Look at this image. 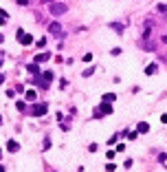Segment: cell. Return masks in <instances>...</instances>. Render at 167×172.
Wrapping results in <instances>:
<instances>
[{
	"instance_id": "8fae6325",
	"label": "cell",
	"mask_w": 167,
	"mask_h": 172,
	"mask_svg": "<svg viewBox=\"0 0 167 172\" xmlns=\"http://www.w3.org/2000/svg\"><path fill=\"white\" fill-rule=\"evenodd\" d=\"M114 99H116V95H114V93H105V95H103V102H108V104H112Z\"/></svg>"
},
{
	"instance_id": "277c9868",
	"label": "cell",
	"mask_w": 167,
	"mask_h": 172,
	"mask_svg": "<svg viewBox=\"0 0 167 172\" xmlns=\"http://www.w3.org/2000/svg\"><path fill=\"white\" fill-rule=\"evenodd\" d=\"M31 115L33 117H40V115H46V104H35L31 108Z\"/></svg>"
},
{
	"instance_id": "5bb4252c",
	"label": "cell",
	"mask_w": 167,
	"mask_h": 172,
	"mask_svg": "<svg viewBox=\"0 0 167 172\" xmlns=\"http://www.w3.org/2000/svg\"><path fill=\"white\" fill-rule=\"evenodd\" d=\"M92 73H94V69H92V66H90V69H86V71H84V73H81V75H84V77H90Z\"/></svg>"
},
{
	"instance_id": "52a82bcc",
	"label": "cell",
	"mask_w": 167,
	"mask_h": 172,
	"mask_svg": "<svg viewBox=\"0 0 167 172\" xmlns=\"http://www.w3.org/2000/svg\"><path fill=\"white\" fill-rule=\"evenodd\" d=\"M48 58H51V53H46V51H44V53H37V55H35V64H40V62H46Z\"/></svg>"
},
{
	"instance_id": "2e32d148",
	"label": "cell",
	"mask_w": 167,
	"mask_h": 172,
	"mask_svg": "<svg viewBox=\"0 0 167 172\" xmlns=\"http://www.w3.org/2000/svg\"><path fill=\"white\" fill-rule=\"evenodd\" d=\"M110 27H112V29H114V31H119V33H121V31H123V24H110Z\"/></svg>"
},
{
	"instance_id": "3957f363",
	"label": "cell",
	"mask_w": 167,
	"mask_h": 172,
	"mask_svg": "<svg viewBox=\"0 0 167 172\" xmlns=\"http://www.w3.org/2000/svg\"><path fill=\"white\" fill-rule=\"evenodd\" d=\"M18 42L20 44H33V35H29V33H24V29H18Z\"/></svg>"
},
{
	"instance_id": "ffe728a7",
	"label": "cell",
	"mask_w": 167,
	"mask_h": 172,
	"mask_svg": "<svg viewBox=\"0 0 167 172\" xmlns=\"http://www.w3.org/2000/svg\"><path fill=\"white\" fill-rule=\"evenodd\" d=\"M18 4H20V7H26V4H29V0H18Z\"/></svg>"
},
{
	"instance_id": "4316f807",
	"label": "cell",
	"mask_w": 167,
	"mask_h": 172,
	"mask_svg": "<svg viewBox=\"0 0 167 172\" xmlns=\"http://www.w3.org/2000/svg\"><path fill=\"white\" fill-rule=\"evenodd\" d=\"M0 124H2V117H0Z\"/></svg>"
},
{
	"instance_id": "cb8c5ba5",
	"label": "cell",
	"mask_w": 167,
	"mask_h": 172,
	"mask_svg": "<svg viewBox=\"0 0 167 172\" xmlns=\"http://www.w3.org/2000/svg\"><path fill=\"white\" fill-rule=\"evenodd\" d=\"M42 2H46V4H51V2H53V0H42Z\"/></svg>"
},
{
	"instance_id": "7402d4cb",
	"label": "cell",
	"mask_w": 167,
	"mask_h": 172,
	"mask_svg": "<svg viewBox=\"0 0 167 172\" xmlns=\"http://www.w3.org/2000/svg\"><path fill=\"white\" fill-rule=\"evenodd\" d=\"M2 82H4V73H0V84H2Z\"/></svg>"
},
{
	"instance_id": "30bf717a",
	"label": "cell",
	"mask_w": 167,
	"mask_h": 172,
	"mask_svg": "<svg viewBox=\"0 0 167 172\" xmlns=\"http://www.w3.org/2000/svg\"><path fill=\"white\" fill-rule=\"evenodd\" d=\"M147 130H149V124H147V121H141V124H138V128H136L138 135H141V132H147Z\"/></svg>"
},
{
	"instance_id": "44dd1931",
	"label": "cell",
	"mask_w": 167,
	"mask_h": 172,
	"mask_svg": "<svg viewBox=\"0 0 167 172\" xmlns=\"http://www.w3.org/2000/svg\"><path fill=\"white\" fill-rule=\"evenodd\" d=\"M4 22H7V20H4V18H2V16H0V27H2V24H4Z\"/></svg>"
},
{
	"instance_id": "7c38bea8",
	"label": "cell",
	"mask_w": 167,
	"mask_h": 172,
	"mask_svg": "<svg viewBox=\"0 0 167 172\" xmlns=\"http://www.w3.org/2000/svg\"><path fill=\"white\" fill-rule=\"evenodd\" d=\"M26 102H35V91H26Z\"/></svg>"
},
{
	"instance_id": "ba28073f",
	"label": "cell",
	"mask_w": 167,
	"mask_h": 172,
	"mask_svg": "<svg viewBox=\"0 0 167 172\" xmlns=\"http://www.w3.org/2000/svg\"><path fill=\"white\" fill-rule=\"evenodd\" d=\"M26 71H29L31 75H37V73H40V66H37L35 62H33V64H26Z\"/></svg>"
},
{
	"instance_id": "6da1fadb",
	"label": "cell",
	"mask_w": 167,
	"mask_h": 172,
	"mask_svg": "<svg viewBox=\"0 0 167 172\" xmlns=\"http://www.w3.org/2000/svg\"><path fill=\"white\" fill-rule=\"evenodd\" d=\"M112 113V104H108V102H101L99 104V110H94V117H103V115H110Z\"/></svg>"
},
{
	"instance_id": "8992f818",
	"label": "cell",
	"mask_w": 167,
	"mask_h": 172,
	"mask_svg": "<svg viewBox=\"0 0 167 172\" xmlns=\"http://www.w3.org/2000/svg\"><path fill=\"white\" fill-rule=\"evenodd\" d=\"M7 150H9V152H18V150H20V143L15 141V139H9V141H7Z\"/></svg>"
},
{
	"instance_id": "ac0fdd59",
	"label": "cell",
	"mask_w": 167,
	"mask_h": 172,
	"mask_svg": "<svg viewBox=\"0 0 167 172\" xmlns=\"http://www.w3.org/2000/svg\"><path fill=\"white\" fill-rule=\"evenodd\" d=\"M15 108H18V110H26V106H24V102H18V104H15Z\"/></svg>"
},
{
	"instance_id": "9a60e30c",
	"label": "cell",
	"mask_w": 167,
	"mask_h": 172,
	"mask_svg": "<svg viewBox=\"0 0 167 172\" xmlns=\"http://www.w3.org/2000/svg\"><path fill=\"white\" fill-rule=\"evenodd\" d=\"M42 146H44V150H48V148H51V139H48V137H46V139H44V143H42Z\"/></svg>"
},
{
	"instance_id": "d4e9b609",
	"label": "cell",
	"mask_w": 167,
	"mask_h": 172,
	"mask_svg": "<svg viewBox=\"0 0 167 172\" xmlns=\"http://www.w3.org/2000/svg\"><path fill=\"white\" fill-rule=\"evenodd\" d=\"M2 40H4V35H2V33H0V42H2Z\"/></svg>"
},
{
	"instance_id": "5b68a950",
	"label": "cell",
	"mask_w": 167,
	"mask_h": 172,
	"mask_svg": "<svg viewBox=\"0 0 167 172\" xmlns=\"http://www.w3.org/2000/svg\"><path fill=\"white\" fill-rule=\"evenodd\" d=\"M48 31L53 33V35H62V24H59V22H51V24H48Z\"/></svg>"
},
{
	"instance_id": "484cf974",
	"label": "cell",
	"mask_w": 167,
	"mask_h": 172,
	"mask_svg": "<svg viewBox=\"0 0 167 172\" xmlns=\"http://www.w3.org/2000/svg\"><path fill=\"white\" fill-rule=\"evenodd\" d=\"M0 172H4V168H2V165H0Z\"/></svg>"
},
{
	"instance_id": "603a6c76",
	"label": "cell",
	"mask_w": 167,
	"mask_h": 172,
	"mask_svg": "<svg viewBox=\"0 0 167 172\" xmlns=\"http://www.w3.org/2000/svg\"><path fill=\"white\" fill-rule=\"evenodd\" d=\"M160 40H163V44H167V35H163V38H160Z\"/></svg>"
},
{
	"instance_id": "4fadbf2b",
	"label": "cell",
	"mask_w": 167,
	"mask_h": 172,
	"mask_svg": "<svg viewBox=\"0 0 167 172\" xmlns=\"http://www.w3.org/2000/svg\"><path fill=\"white\" fill-rule=\"evenodd\" d=\"M125 135H127V139L132 141V139H136V137H138V132H136V130H132V132H125Z\"/></svg>"
},
{
	"instance_id": "9c48e42d",
	"label": "cell",
	"mask_w": 167,
	"mask_h": 172,
	"mask_svg": "<svg viewBox=\"0 0 167 172\" xmlns=\"http://www.w3.org/2000/svg\"><path fill=\"white\" fill-rule=\"evenodd\" d=\"M156 71H158V66H156V64H147V66H145V75H154Z\"/></svg>"
},
{
	"instance_id": "7a4b0ae2",
	"label": "cell",
	"mask_w": 167,
	"mask_h": 172,
	"mask_svg": "<svg viewBox=\"0 0 167 172\" xmlns=\"http://www.w3.org/2000/svg\"><path fill=\"white\" fill-rule=\"evenodd\" d=\"M48 11L53 16H62V13H66V4L64 2H51L48 4Z\"/></svg>"
},
{
	"instance_id": "e0dca14e",
	"label": "cell",
	"mask_w": 167,
	"mask_h": 172,
	"mask_svg": "<svg viewBox=\"0 0 167 172\" xmlns=\"http://www.w3.org/2000/svg\"><path fill=\"white\" fill-rule=\"evenodd\" d=\"M114 168H116L114 163H105V170H108V172H114Z\"/></svg>"
},
{
	"instance_id": "d6986e66",
	"label": "cell",
	"mask_w": 167,
	"mask_h": 172,
	"mask_svg": "<svg viewBox=\"0 0 167 172\" xmlns=\"http://www.w3.org/2000/svg\"><path fill=\"white\" fill-rule=\"evenodd\" d=\"M116 139H119L116 135H114V137H110V139H108V143H110V146H114V143H116Z\"/></svg>"
}]
</instances>
